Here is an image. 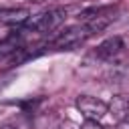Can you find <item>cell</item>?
I'll list each match as a JSON object with an SVG mask.
<instances>
[{"label":"cell","instance_id":"cell-4","mask_svg":"<svg viewBox=\"0 0 129 129\" xmlns=\"http://www.w3.org/2000/svg\"><path fill=\"white\" fill-rule=\"evenodd\" d=\"M83 16V24H87L93 32H99L103 28H107L117 16H115V8H95V10H87L81 14ZM79 16V18H81Z\"/></svg>","mask_w":129,"mask_h":129},{"label":"cell","instance_id":"cell-5","mask_svg":"<svg viewBox=\"0 0 129 129\" xmlns=\"http://www.w3.org/2000/svg\"><path fill=\"white\" fill-rule=\"evenodd\" d=\"M123 50V40L121 36H111V38H105L97 48H95V58L99 60H115Z\"/></svg>","mask_w":129,"mask_h":129},{"label":"cell","instance_id":"cell-11","mask_svg":"<svg viewBox=\"0 0 129 129\" xmlns=\"http://www.w3.org/2000/svg\"><path fill=\"white\" fill-rule=\"evenodd\" d=\"M30 2H42V0H30Z\"/></svg>","mask_w":129,"mask_h":129},{"label":"cell","instance_id":"cell-7","mask_svg":"<svg viewBox=\"0 0 129 129\" xmlns=\"http://www.w3.org/2000/svg\"><path fill=\"white\" fill-rule=\"evenodd\" d=\"M109 113L117 121L129 119V95H117V97H113V101L109 105Z\"/></svg>","mask_w":129,"mask_h":129},{"label":"cell","instance_id":"cell-6","mask_svg":"<svg viewBox=\"0 0 129 129\" xmlns=\"http://www.w3.org/2000/svg\"><path fill=\"white\" fill-rule=\"evenodd\" d=\"M30 18L26 8H0V22L8 26H22Z\"/></svg>","mask_w":129,"mask_h":129},{"label":"cell","instance_id":"cell-9","mask_svg":"<svg viewBox=\"0 0 129 129\" xmlns=\"http://www.w3.org/2000/svg\"><path fill=\"white\" fill-rule=\"evenodd\" d=\"M117 129H129V119H125V121H119V123H117Z\"/></svg>","mask_w":129,"mask_h":129},{"label":"cell","instance_id":"cell-2","mask_svg":"<svg viewBox=\"0 0 129 129\" xmlns=\"http://www.w3.org/2000/svg\"><path fill=\"white\" fill-rule=\"evenodd\" d=\"M64 18H67V10L64 8H52V10H46V12L30 16L28 22H26V28L30 32H36V34H46V32H52V30L60 28Z\"/></svg>","mask_w":129,"mask_h":129},{"label":"cell","instance_id":"cell-8","mask_svg":"<svg viewBox=\"0 0 129 129\" xmlns=\"http://www.w3.org/2000/svg\"><path fill=\"white\" fill-rule=\"evenodd\" d=\"M79 129H103V127H101V123H99V121H85Z\"/></svg>","mask_w":129,"mask_h":129},{"label":"cell","instance_id":"cell-10","mask_svg":"<svg viewBox=\"0 0 129 129\" xmlns=\"http://www.w3.org/2000/svg\"><path fill=\"white\" fill-rule=\"evenodd\" d=\"M0 129H16V127H12V125H2Z\"/></svg>","mask_w":129,"mask_h":129},{"label":"cell","instance_id":"cell-3","mask_svg":"<svg viewBox=\"0 0 129 129\" xmlns=\"http://www.w3.org/2000/svg\"><path fill=\"white\" fill-rule=\"evenodd\" d=\"M79 113L85 117V121H101L107 113H109V105L97 97H91V95H81L77 97L75 101Z\"/></svg>","mask_w":129,"mask_h":129},{"label":"cell","instance_id":"cell-1","mask_svg":"<svg viewBox=\"0 0 129 129\" xmlns=\"http://www.w3.org/2000/svg\"><path fill=\"white\" fill-rule=\"evenodd\" d=\"M95 32L87 26V24H75V26H69V28H64L62 32H58L56 36H54V40L50 42V46L52 48H56V50H73V48H77V46H81L87 38H91Z\"/></svg>","mask_w":129,"mask_h":129}]
</instances>
